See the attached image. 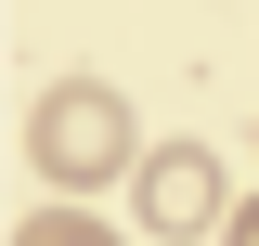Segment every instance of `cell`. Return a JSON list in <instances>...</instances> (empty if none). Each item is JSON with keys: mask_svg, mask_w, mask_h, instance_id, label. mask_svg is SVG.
Segmentation results:
<instances>
[{"mask_svg": "<svg viewBox=\"0 0 259 246\" xmlns=\"http://www.w3.org/2000/svg\"><path fill=\"white\" fill-rule=\"evenodd\" d=\"M221 246H259V194H246V208H233V233H221Z\"/></svg>", "mask_w": 259, "mask_h": 246, "instance_id": "obj_4", "label": "cell"}, {"mask_svg": "<svg viewBox=\"0 0 259 246\" xmlns=\"http://www.w3.org/2000/svg\"><path fill=\"white\" fill-rule=\"evenodd\" d=\"M143 130H130V91L117 78H52V91L26 104V169L65 194V208H91L104 182H143Z\"/></svg>", "mask_w": 259, "mask_h": 246, "instance_id": "obj_1", "label": "cell"}, {"mask_svg": "<svg viewBox=\"0 0 259 246\" xmlns=\"http://www.w3.org/2000/svg\"><path fill=\"white\" fill-rule=\"evenodd\" d=\"M130 220H143L156 246H207V233H233L221 155H207V143H156V155H143V182H130Z\"/></svg>", "mask_w": 259, "mask_h": 246, "instance_id": "obj_2", "label": "cell"}, {"mask_svg": "<svg viewBox=\"0 0 259 246\" xmlns=\"http://www.w3.org/2000/svg\"><path fill=\"white\" fill-rule=\"evenodd\" d=\"M13 246H130V233H117V220H91V208H65V194H52V208H26V220H13Z\"/></svg>", "mask_w": 259, "mask_h": 246, "instance_id": "obj_3", "label": "cell"}]
</instances>
